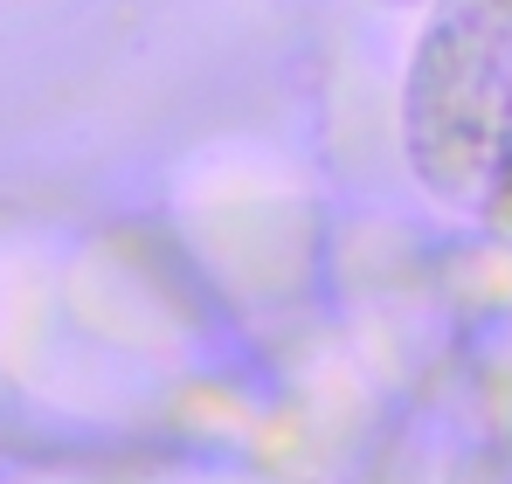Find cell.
Returning <instances> with one entry per match:
<instances>
[{
	"label": "cell",
	"mask_w": 512,
	"mask_h": 484,
	"mask_svg": "<svg viewBox=\"0 0 512 484\" xmlns=\"http://www.w3.org/2000/svg\"><path fill=\"white\" fill-rule=\"evenodd\" d=\"M416 160L464 208H512V0H443L416 63Z\"/></svg>",
	"instance_id": "6da1fadb"
}]
</instances>
